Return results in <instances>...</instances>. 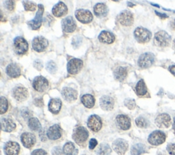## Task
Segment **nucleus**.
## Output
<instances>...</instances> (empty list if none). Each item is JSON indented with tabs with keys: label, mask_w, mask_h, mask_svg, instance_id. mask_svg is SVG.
Returning <instances> with one entry per match:
<instances>
[{
	"label": "nucleus",
	"mask_w": 175,
	"mask_h": 155,
	"mask_svg": "<svg viewBox=\"0 0 175 155\" xmlns=\"http://www.w3.org/2000/svg\"><path fill=\"white\" fill-rule=\"evenodd\" d=\"M154 42L157 46L160 47H166L170 45L171 38L170 35L165 31H159L155 35Z\"/></svg>",
	"instance_id": "obj_1"
},
{
	"label": "nucleus",
	"mask_w": 175,
	"mask_h": 155,
	"mask_svg": "<svg viewBox=\"0 0 175 155\" xmlns=\"http://www.w3.org/2000/svg\"><path fill=\"white\" fill-rule=\"evenodd\" d=\"M88 137V132L83 126H79L74 130L73 138L79 145L85 142Z\"/></svg>",
	"instance_id": "obj_2"
},
{
	"label": "nucleus",
	"mask_w": 175,
	"mask_h": 155,
	"mask_svg": "<svg viewBox=\"0 0 175 155\" xmlns=\"http://www.w3.org/2000/svg\"><path fill=\"white\" fill-rule=\"evenodd\" d=\"M134 36L138 42L140 43H145L149 42L151 39L152 34L150 31L143 27H138L134 32Z\"/></svg>",
	"instance_id": "obj_3"
},
{
	"label": "nucleus",
	"mask_w": 175,
	"mask_h": 155,
	"mask_svg": "<svg viewBox=\"0 0 175 155\" xmlns=\"http://www.w3.org/2000/svg\"><path fill=\"white\" fill-rule=\"evenodd\" d=\"M44 12V6L42 4L39 5V10L36 13V15L33 20L27 22L29 26L34 30H39L40 26L41 23H42L43 20V15Z\"/></svg>",
	"instance_id": "obj_4"
},
{
	"label": "nucleus",
	"mask_w": 175,
	"mask_h": 155,
	"mask_svg": "<svg viewBox=\"0 0 175 155\" xmlns=\"http://www.w3.org/2000/svg\"><path fill=\"white\" fill-rule=\"evenodd\" d=\"M166 136L165 133L160 131V130H155L153 132L149 137V142L153 146H159L162 144L166 141Z\"/></svg>",
	"instance_id": "obj_5"
},
{
	"label": "nucleus",
	"mask_w": 175,
	"mask_h": 155,
	"mask_svg": "<svg viewBox=\"0 0 175 155\" xmlns=\"http://www.w3.org/2000/svg\"><path fill=\"white\" fill-rule=\"evenodd\" d=\"M14 46L16 53L19 55L25 54L28 51V43L22 37H16L14 40Z\"/></svg>",
	"instance_id": "obj_6"
},
{
	"label": "nucleus",
	"mask_w": 175,
	"mask_h": 155,
	"mask_svg": "<svg viewBox=\"0 0 175 155\" xmlns=\"http://www.w3.org/2000/svg\"><path fill=\"white\" fill-rule=\"evenodd\" d=\"M155 61V56L150 53H145L140 56L138 60V65L142 68H147L152 66Z\"/></svg>",
	"instance_id": "obj_7"
},
{
	"label": "nucleus",
	"mask_w": 175,
	"mask_h": 155,
	"mask_svg": "<svg viewBox=\"0 0 175 155\" xmlns=\"http://www.w3.org/2000/svg\"><path fill=\"white\" fill-rule=\"evenodd\" d=\"M83 67V62L80 59L73 58L68 62L67 71L68 73L71 75H76Z\"/></svg>",
	"instance_id": "obj_8"
},
{
	"label": "nucleus",
	"mask_w": 175,
	"mask_h": 155,
	"mask_svg": "<svg viewBox=\"0 0 175 155\" xmlns=\"http://www.w3.org/2000/svg\"><path fill=\"white\" fill-rule=\"evenodd\" d=\"M75 16L79 21L82 23H89L93 20L92 14L87 10L80 9L75 12Z\"/></svg>",
	"instance_id": "obj_9"
},
{
	"label": "nucleus",
	"mask_w": 175,
	"mask_h": 155,
	"mask_svg": "<svg viewBox=\"0 0 175 155\" xmlns=\"http://www.w3.org/2000/svg\"><path fill=\"white\" fill-rule=\"evenodd\" d=\"M48 47V41L46 39L42 36L34 38L32 41L33 49L37 52H43Z\"/></svg>",
	"instance_id": "obj_10"
},
{
	"label": "nucleus",
	"mask_w": 175,
	"mask_h": 155,
	"mask_svg": "<svg viewBox=\"0 0 175 155\" xmlns=\"http://www.w3.org/2000/svg\"><path fill=\"white\" fill-rule=\"evenodd\" d=\"M49 87V82L46 78L42 76L37 77L34 79L33 88L38 92H44Z\"/></svg>",
	"instance_id": "obj_11"
},
{
	"label": "nucleus",
	"mask_w": 175,
	"mask_h": 155,
	"mask_svg": "<svg viewBox=\"0 0 175 155\" xmlns=\"http://www.w3.org/2000/svg\"><path fill=\"white\" fill-rule=\"evenodd\" d=\"M88 126L94 132H98L102 127V121L101 118L97 115H92L88 120Z\"/></svg>",
	"instance_id": "obj_12"
},
{
	"label": "nucleus",
	"mask_w": 175,
	"mask_h": 155,
	"mask_svg": "<svg viewBox=\"0 0 175 155\" xmlns=\"http://www.w3.org/2000/svg\"><path fill=\"white\" fill-rule=\"evenodd\" d=\"M118 20L121 25L124 26H130L133 23V16L131 12L125 10L118 16Z\"/></svg>",
	"instance_id": "obj_13"
},
{
	"label": "nucleus",
	"mask_w": 175,
	"mask_h": 155,
	"mask_svg": "<svg viewBox=\"0 0 175 155\" xmlns=\"http://www.w3.org/2000/svg\"><path fill=\"white\" fill-rule=\"evenodd\" d=\"M112 147L116 153L123 155L128 149V143L125 139H118L113 143Z\"/></svg>",
	"instance_id": "obj_14"
},
{
	"label": "nucleus",
	"mask_w": 175,
	"mask_h": 155,
	"mask_svg": "<svg viewBox=\"0 0 175 155\" xmlns=\"http://www.w3.org/2000/svg\"><path fill=\"white\" fill-rule=\"evenodd\" d=\"M155 124L159 128H168L171 125V118L167 113H162L157 117Z\"/></svg>",
	"instance_id": "obj_15"
},
{
	"label": "nucleus",
	"mask_w": 175,
	"mask_h": 155,
	"mask_svg": "<svg viewBox=\"0 0 175 155\" xmlns=\"http://www.w3.org/2000/svg\"><path fill=\"white\" fill-rule=\"evenodd\" d=\"M62 29L65 32L72 33L76 30V23L72 16H68L62 20Z\"/></svg>",
	"instance_id": "obj_16"
},
{
	"label": "nucleus",
	"mask_w": 175,
	"mask_h": 155,
	"mask_svg": "<svg viewBox=\"0 0 175 155\" xmlns=\"http://www.w3.org/2000/svg\"><path fill=\"white\" fill-rule=\"evenodd\" d=\"M21 140L23 145L27 148H30L34 146L36 143V137L32 133H24L21 136Z\"/></svg>",
	"instance_id": "obj_17"
},
{
	"label": "nucleus",
	"mask_w": 175,
	"mask_h": 155,
	"mask_svg": "<svg viewBox=\"0 0 175 155\" xmlns=\"http://www.w3.org/2000/svg\"><path fill=\"white\" fill-rule=\"evenodd\" d=\"M20 150V146L18 143L8 142L5 144L4 152L6 155H18Z\"/></svg>",
	"instance_id": "obj_18"
},
{
	"label": "nucleus",
	"mask_w": 175,
	"mask_h": 155,
	"mask_svg": "<svg viewBox=\"0 0 175 155\" xmlns=\"http://www.w3.org/2000/svg\"><path fill=\"white\" fill-rule=\"evenodd\" d=\"M13 96L16 101H23L28 97V92L25 88L16 87L13 90Z\"/></svg>",
	"instance_id": "obj_19"
},
{
	"label": "nucleus",
	"mask_w": 175,
	"mask_h": 155,
	"mask_svg": "<svg viewBox=\"0 0 175 155\" xmlns=\"http://www.w3.org/2000/svg\"><path fill=\"white\" fill-rule=\"evenodd\" d=\"M63 98L68 102H73L77 98V92L71 88H64L62 91Z\"/></svg>",
	"instance_id": "obj_20"
},
{
	"label": "nucleus",
	"mask_w": 175,
	"mask_h": 155,
	"mask_svg": "<svg viewBox=\"0 0 175 155\" xmlns=\"http://www.w3.org/2000/svg\"><path fill=\"white\" fill-rule=\"evenodd\" d=\"M47 137L51 140H56L60 138L62 135V130L60 126L58 125H55L51 126L48 129L47 133Z\"/></svg>",
	"instance_id": "obj_21"
},
{
	"label": "nucleus",
	"mask_w": 175,
	"mask_h": 155,
	"mask_svg": "<svg viewBox=\"0 0 175 155\" xmlns=\"http://www.w3.org/2000/svg\"><path fill=\"white\" fill-rule=\"evenodd\" d=\"M116 122L120 129L122 130H128L131 127V121L128 116L125 115H118L116 117Z\"/></svg>",
	"instance_id": "obj_22"
},
{
	"label": "nucleus",
	"mask_w": 175,
	"mask_h": 155,
	"mask_svg": "<svg viewBox=\"0 0 175 155\" xmlns=\"http://www.w3.org/2000/svg\"><path fill=\"white\" fill-rule=\"evenodd\" d=\"M101 107L105 111H111L114 108V101L110 96H104L100 99Z\"/></svg>",
	"instance_id": "obj_23"
},
{
	"label": "nucleus",
	"mask_w": 175,
	"mask_h": 155,
	"mask_svg": "<svg viewBox=\"0 0 175 155\" xmlns=\"http://www.w3.org/2000/svg\"><path fill=\"white\" fill-rule=\"evenodd\" d=\"M68 12L67 6L63 2H59L53 6L52 9L53 15L56 17H61L66 15Z\"/></svg>",
	"instance_id": "obj_24"
},
{
	"label": "nucleus",
	"mask_w": 175,
	"mask_h": 155,
	"mask_svg": "<svg viewBox=\"0 0 175 155\" xmlns=\"http://www.w3.org/2000/svg\"><path fill=\"white\" fill-rule=\"evenodd\" d=\"M6 73L12 78H17L21 75V69L16 64H10L6 68Z\"/></svg>",
	"instance_id": "obj_25"
},
{
	"label": "nucleus",
	"mask_w": 175,
	"mask_h": 155,
	"mask_svg": "<svg viewBox=\"0 0 175 155\" xmlns=\"http://www.w3.org/2000/svg\"><path fill=\"white\" fill-rule=\"evenodd\" d=\"M99 40L100 42L105 44H111L114 42L115 36L112 33L108 32V31H103V32L99 34Z\"/></svg>",
	"instance_id": "obj_26"
},
{
	"label": "nucleus",
	"mask_w": 175,
	"mask_h": 155,
	"mask_svg": "<svg viewBox=\"0 0 175 155\" xmlns=\"http://www.w3.org/2000/svg\"><path fill=\"white\" fill-rule=\"evenodd\" d=\"M62 107V102L59 98L51 99L49 103V110L54 114H58L60 112Z\"/></svg>",
	"instance_id": "obj_27"
},
{
	"label": "nucleus",
	"mask_w": 175,
	"mask_h": 155,
	"mask_svg": "<svg viewBox=\"0 0 175 155\" xmlns=\"http://www.w3.org/2000/svg\"><path fill=\"white\" fill-rule=\"evenodd\" d=\"M2 129L3 131L11 132L16 128V125L12 120L9 118H3L1 120Z\"/></svg>",
	"instance_id": "obj_28"
},
{
	"label": "nucleus",
	"mask_w": 175,
	"mask_h": 155,
	"mask_svg": "<svg viewBox=\"0 0 175 155\" xmlns=\"http://www.w3.org/2000/svg\"><path fill=\"white\" fill-rule=\"evenodd\" d=\"M108 10L107 6L103 3H97V4L95 5V6L94 7V12L97 16H105L108 14Z\"/></svg>",
	"instance_id": "obj_29"
},
{
	"label": "nucleus",
	"mask_w": 175,
	"mask_h": 155,
	"mask_svg": "<svg viewBox=\"0 0 175 155\" xmlns=\"http://www.w3.org/2000/svg\"><path fill=\"white\" fill-rule=\"evenodd\" d=\"M127 76V69L125 67L119 66L114 71V77L118 81H122Z\"/></svg>",
	"instance_id": "obj_30"
},
{
	"label": "nucleus",
	"mask_w": 175,
	"mask_h": 155,
	"mask_svg": "<svg viewBox=\"0 0 175 155\" xmlns=\"http://www.w3.org/2000/svg\"><path fill=\"white\" fill-rule=\"evenodd\" d=\"M81 101L85 107L88 108L93 107L95 103L94 98L90 94H85L82 96Z\"/></svg>",
	"instance_id": "obj_31"
},
{
	"label": "nucleus",
	"mask_w": 175,
	"mask_h": 155,
	"mask_svg": "<svg viewBox=\"0 0 175 155\" xmlns=\"http://www.w3.org/2000/svg\"><path fill=\"white\" fill-rule=\"evenodd\" d=\"M63 152L65 155H77L78 150L72 142H68L64 146Z\"/></svg>",
	"instance_id": "obj_32"
},
{
	"label": "nucleus",
	"mask_w": 175,
	"mask_h": 155,
	"mask_svg": "<svg viewBox=\"0 0 175 155\" xmlns=\"http://www.w3.org/2000/svg\"><path fill=\"white\" fill-rule=\"evenodd\" d=\"M136 90L138 96H145L147 92V88L143 79L140 80L136 85Z\"/></svg>",
	"instance_id": "obj_33"
},
{
	"label": "nucleus",
	"mask_w": 175,
	"mask_h": 155,
	"mask_svg": "<svg viewBox=\"0 0 175 155\" xmlns=\"http://www.w3.org/2000/svg\"><path fill=\"white\" fill-rule=\"evenodd\" d=\"M146 148L145 145L142 144H137L133 146L131 148V155H140L145 152Z\"/></svg>",
	"instance_id": "obj_34"
},
{
	"label": "nucleus",
	"mask_w": 175,
	"mask_h": 155,
	"mask_svg": "<svg viewBox=\"0 0 175 155\" xmlns=\"http://www.w3.org/2000/svg\"><path fill=\"white\" fill-rule=\"evenodd\" d=\"M28 126L31 130H35V131L39 130L41 129V125L39 120L36 118H32L29 120Z\"/></svg>",
	"instance_id": "obj_35"
},
{
	"label": "nucleus",
	"mask_w": 175,
	"mask_h": 155,
	"mask_svg": "<svg viewBox=\"0 0 175 155\" xmlns=\"http://www.w3.org/2000/svg\"><path fill=\"white\" fill-rule=\"evenodd\" d=\"M111 153V148L108 144H102L97 151L98 155H108Z\"/></svg>",
	"instance_id": "obj_36"
},
{
	"label": "nucleus",
	"mask_w": 175,
	"mask_h": 155,
	"mask_svg": "<svg viewBox=\"0 0 175 155\" xmlns=\"http://www.w3.org/2000/svg\"><path fill=\"white\" fill-rule=\"evenodd\" d=\"M23 3L24 8H25L26 11H34L36 8V5L32 2L23 1Z\"/></svg>",
	"instance_id": "obj_37"
},
{
	"label": "nucleus",
	"mask_w": 175,
	"mask_h": 155,
	"mask_svg": "<svg viewBox=\"0 0 175 155\" xmlns=\"http://www.w3.org/2000/svg\"><path fill=\"white\" fill-rule=\"evenodd\" d=\"M0 103H1V109H0V112H1V114H3L7 112L8 110V101L7 99L3 97V96H2L1 98H0Z\"/></svg>",
	"instance_id": "obj_38"
},
{
	"label": "nucleus",
	"mask_w": 175,
	"mask_h": 155,
	"mask_svg": "<svg viewBox=\"0 0 175 155\" xmlns=\"http://www.w3.org/2000/svg\"><path fill=\"white\" fill-rule=\"evenodd\" d=\"M136 124L137 126L140 127V128H146L149 125L147 120L145 118H142V117H139V118H137L136 120Z\"/></svg>",
	"instance_id": "obj_39"
},
{
	"label": "nucleus",
	"mask_w": 175,
	"mask_h": 155,
	"mask_svg": "<svg viewBox=\"0 0 175 155\" xmlns=\"http://www.w3.org/2000/svg\"><path fill=\"white\" fill-rule=\"evenodd\" d=\"M47 69L50 73L54 74L56 72L57 66L56 64H55L53 61H50L47 64Z\"/></svg>",
	"instance_id": "obj_40"
},
{
	"label": "nucleus",
	"mask_w": 175,
	"mask_h": 155,
	"mask_svg": "<svg viewBox=\"0 0 175 155\" xmlns=\"http://www.w3.org/2000/svg\"><path fill=\"white\" fill-rule=\"evenodd\" d=\"M125 105L129 109H133L136 107V103L133 99L127 98L125 101Z\"/></svg>",
	"instance_id": "obj_41"
},
{
	"label": "nucleus",
	"mask_w": 175,
	"mask_h": 155,
	"mask_svg": "<svg viewBox=\"0 0 175 155\" xmlns=\"http://www.w3.org/2000/svg\"><path fill=\"white\" fill-rule=\"evenodd\" d=\"M5 7L10 11H12L15 9V3L14 1H6L5 2Z\"/></svg>",
	"instance_id": "obj_42"
},
{
	"label": "nucleus",
	"mask_w": 175,
	"mask_h": 155,
	"mask_svg": "<svg viewBox=\"0 0 175 155\" xmlns=\"http://www.w3.org/2000/svg\"><path fill=\"white\" fill-rule=\"evenodd\" d=\"M167 150L170 155H175V144H169L167 147Z\"/></svg>",
	"instance_id": "obj_43"
},
{
	"label": "nucleus",
	"mask_w": 175,
	"mask_h": 155,
	"mask_svg": "<svg viewBox=\"0 0 175 155\" xmlns=\"http://www.w3.org/2000/svg\"><path fill=\"white\" fill-rule=\"evenodd\" d=\"M32 155H47V154L43 149H37L33 151Z\"/></svg>",
	"instance_id": "obj_44"
},
{
	"label": "nucleus",
	"mask_w": 175,
	"mask_h": 155,
	"mask_svg": "<svg viewBox=\"0 0 175 155\" xmlns=\"http://www.w3.org/2000/svg\"><path fill=\"white\" fill-rule=\"evenodd\" d=\"M97 145V141L95 139H91L90 141V143H89V148H90V150L94 149Z\"/></svg>",
	"instance_id": "obj_45"
},
{
	"label": "nucleus",
	"mask_w": 175,
	"mask_h": 155,
	"mask_svg": "<svg viewBox=\"0 0 175 155\" xmlns=\"http://www.w3.org/2000/svg\"><path fill=\"white\" fill-rule=\"evenodd\" d=\"M34 104L38 107H42L44 105V103H43L42 98H36L34 100Z\"/></svg>",
	"instance_id": "obj_46"
},
{
	"label": "nucleus",
	"mask_w": 175,
	"mask_h": 155,
	"mask_svg": "<svg viewBox=\"0 0 175 155\" xmlns=\"http://www.w3.org/2000/svg\"><path fill=\"white\" fill-rule=\"evenodd\" d=\"M52 154L53 155H61L62 154V151H61L60 148V147L54 148L53 151H52Z\"/></svg>",
	"instance_id": "obj_47"
},
{
	"label": "nucleus",
	"mask_w": 175,
	"mask_h": 155,
	"mask_svg": "<svg viewBox=\"0 0 175 155\" xmlns=\"http://www.w3.org/2000/svg\"><path fill=\"white\" fill-rule=\"evenodd\" d=\"M169 70L171 72V73L174 75L175 76V65H173L169 67Z\"/></svg>",
	"instance_id": "obj_48"
},
{
	"label": "nucleus",
	"mask_w": 175,
	"mask_h": 155,
	"mask_svg": "<svg viewBox=\"0 0 175 155\" xmlns=\"http://www.w3.org/2000/svg\"><path fill=\"white\" fill-rule=\"evenodd\" d=\"M173 129L175 130V118H174V122H173Z\"/></svg>",
	"instance_id": "obj_49"
},
{
	"label": "nucleus",
	"mask_w": 175,
	"mask_h": 155,
	"mask_svg": "<svg viewBox=\"0 0 175 155\" xmlns=\"http://www.w3.org/2000/svg\"><path fill=\"white\" fill-rule=\"evenodd\" d=\"M173 45H174V49H175V40H174V42H173Z\"/></svg>",
	"instance_id": "obj_50"
}]
</instances>
